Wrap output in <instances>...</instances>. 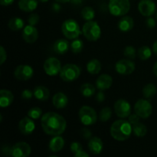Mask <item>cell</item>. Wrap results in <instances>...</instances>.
<instances>
[{
	"instance_id": "b9f144b4",
	"label": "cell",
	"mask_w": 157,
	"mask_h": 157,
	"mask_svg": "<svg viewBox=\"0 0 157 157\" xmlns=\"http://www.w3.org/2000/svg\"><path fill=\"white\" fill-rule=\"evenodd\" d=\"M140 118V117L138 116L136 113H133V114H130V116H129L128 121L132 124V126H133V125H134V124L139 123Z\"/></svg>"
},
{
	"instance_id": "f6af8a7d",
	"label": "cell",
	"mask_w": 157,
	"mask_h": 157,
	"mask_svg": "<svg viewBox=\"0 0 157 157\" xmlns=\"http://www.w3.org/2000/svg\"><path fill=\"white\" fill-rule=\"evenodd\" d=\"M2 152L6 156H12V147H9V146H5L2 148Z\"/></svg>"
},
{
	"instance_id": "e0dca14e",
	"label": "cell",
	"mask_w": 157,
	"mask_h": 157,
	"mask_svg": "<svg viewBox=\"0 0 157 157\" xmlns=\"http://www.w3.org/2000/svg\"><path fill=\"white\" fill-rule=\"evenodd\" d=\"M113 84V79L110 75L104 74V75H100L96 81L97 88L100 90H108L111 87Z\"/></svg>"
},
{
	"instance_id": "484cf974",
	"label": "cell",
	"mask_w": 157,
	"mask_h": 157,
	"mask_svg": "<svg viewBox=\"0 0 157 157\" xmlns=\"http://www.w3.org/2000/svg\"><path fill=\"white\" fill-rule=\"evenodd\" d=\"M101 70V64L98 59H92L87 63V71L90 75H98Z\"/></svg>"
},
{
	"instance_id": "9c48e42d",
	"label": "cell",
	"mask_w": 157,
	"mask_h": 157,
	"mask_svg": "<svg viewBox=\"0 0 157 157\" xmlns=\"http://www.w3.org/2000/svg\"><path fill=\"white\" fill-rule=\"evenodd\" d=\"M61 68L62 67L60 61L54 57L48 58L44 63V70L49 76H55L60 74Z\"/></svg>"
},
{
	"instance_id": "836d02e7",
	"label": "cell",
	"mask_w": 157,
	"mask_h": 157,
	"mask_svg": "<svg viewBox=\"0 0 157 157\" xmlns=\"http://www.w3.org/2000/svg\"><path fill=\"white\" fill-rule=\"evenodd\" d=\"M112 116L111 109L108 107H106L101 110L99 113L100 121L101 122H107Z\"/></svg>"
},
{
	"instance_id": "7dc6e473",
	"label": "cell",
	"mask_w": 157,
	"mask_h": 157,
	"mask_svg": "<svg viewBox=\"0 0 157 157\" xmlns=\"http://www.w3.org/2000/svg\"><path fill=\"white\" fill-rule=\"evenodd\" d=\"M14 0H0V4L3 6H10L13 3Z\"/></svg>"
},
{
	"instance_id": "7a4b0ae2",
	"label": "cell",
	"mask_w": 157,
	"mask_h": 157,
	"mask_svg": "<svg viewBox=\"0 0 157 157\" xmlns=\"http://www.w3.org/2000/svg\"><path fill=\"white\" fill-rule=\"evenodd\" d=\"M133 132V126L128 121L118 120L110 127V135L117 141H125L130 138Z\"/></svg>"
},
{
	"instance_id": "5b68a950",
	"label": "cell",
	"mask_w": 157,
	"mask_h": 157,
	"mask_svg": "<svg viewBox=\"0 0 157 157\" xmlns=\"http://www.w3.org/2000/svg\"><path fill=\"white\" fill-rule=\"evenodd\" d=\"M82 33L86 39L90 41H96L101 38V29L98 22L94 21H87L84 25Z\"/></svg>"
},
{
	"instance_id": "ab89813d",
	"label": "cell",
	"mask_w": 157,
	"mask_h": 157,
	"mask_svg": "<svg viewBox=\"0 0 157 157\" xmlns=\"http://www.w3.org/2000/svg\"><path fill=\"white\" fill-rule=\"evenodd\" d=\"M81 135L85 140H90L92 137L91 131L89 129L86 128V127H84L81 130Z\"/></svg>"
},
{
	"instance_id": "52a82bcc",
	"label": "cell",
	"mask_w": 157,
	"mask_h": 157,
	"mask_svg": "<svg viewBox=\"0 0 157 157\" xmlns=\"http://www.w3.org/2000/svg\"><path fill=\"white\" fill-rule=\"evenodd\" d=\"M79 119L84 126L94 124L98 121V114L94 109L89 106H83L79 110Z\"/></svg>"
},
{
	"instance_id": "4316f807",
	"label": "cell",
	"mask_w": 157,
	"mask_h": 157,
	"mask_svg": "<svg viewBox=\"0 0 157 157\" xmlns=\"http://www.w3.org/2000/svg\"><path fill=\"white\" fill-rule=\"evenodd\" d=\"M25 22L21 18L14 17L12 18L9 21V27L12 31H19L24 29Z\"/></svg>"
},
{
	"instance_id": "8992f818",
	"label": "cell",
	"mask_w": 157,
	"mask_h": 157,
	"mask_svg": "<svg viewBox=\"0 0 157 157\" xmlns=\"http://www.w3.org/2000/svg\"><path fill=\"white\" fill-rule=\"evenodd\" d=\"M81 69L75 64H67L63 66L60 71V77L66 82H71L79 78Z\"/></svg>"
},
{
	"instance_id": "d6986e66",
	"label": "cell",
	"mask_w": 157,
	"mask_h": 157,
	"mask_svg": "<svg viewBox=\"0 0 157 157\" xmlns=\"http://www.w3.org/2000/svg\"><path fill=\"white\" fill-rule=\"evenodd\" d=\"M14 95L10 90L2 89L0 90V106L1 107H8L12 104Z\"/></svg>"
},
{
	"instance_id": "603a6c76",
	"label": "cell",
	"mask_w": 157,
	"mask_h": 157,
	"mask_svg": "<svg viewBox=\"0 0 157 157\" xmlns=\"http://www.w3.org/2000/svg\"><path fill=\"white\" fill-rule=\"evenodd\" d=\"M64 146V140L61 136H55L49 142V149L53 153H58L63 149Z\"/></svg>"
},
{
	"instance_id": "f1b7e54d",
	"label": "cell",
	"mask_w": 157,
	"mask_h": 157,
	"mask_svg": "<svg viewBox=\"0 0 157 157\" xmlns=\"http://www.w3.org/2000/svg\"><path fill=\"white\" fill-rule=\"evenodd\" d=\"M157 91L156 87L153 84H148L143 89V94L147 99H151L156 95Z\"/></svg>"
},
{
	"instance_id": "4dcf8cb0",
	"label": "cell",
	"mask_w": 157,
	"mask_h": 157,
	"mask_svg": "<svg viewBox=\"0 0 157 157\" xmlns=\"http://www.w3.org/2000/svg\"><path fill=\"white\" fill-rule=\"evenodd\" d=\"M151 55L152 51L148 46H143V47L140 48L138 50V56H139L140 59L142 61L148 60L151 57Z\"/></svg>"
},
{
	"instance_id": "c3c4849f",
	"label": "cell",
	"mask_w": 157,
	"mask_h": 157,
	"mask_svg": "<svg viewBox=\"0 0 157 157\" xmlns=\"http://www.w3.org/2000/svg\"><path fill=\"white\" fill-rule=\"evenodd\" d=\"M75 156L76 157H88L89 154L87 153L86 152H84V150H81V151L78 152L76 154H75Z\"/></svg>"
},
{
	"instance_id": "11a10c76",
	"label": "cell",
	"mask_w": 157,
	"mask_h": 157,
	"mask_svg": "<svg viewBox=\"0 0 157 157\" xmlns=\"http://www.w3.org/2000/svg\"><path fill=\"white\" fill-rule=\"evenodd\" d=\"M156 18H157V12H156Z\"/></svg>"
},
{
	"instance_id": "5bb4252c",
	"label": "cell",
	"mask_w": 157,
	"mask_h": 157,
	"mask_svg": "<svg viewBox=\"0 0 157 157\" xmlns=\"http://www.w3.org/2000/svg\"><path fill=\"white\" fill-rule=\"evenodd\" d=\"M156 4L152 0H141L138 4L140 13L146 17H150L156 12Z\"/></svg>"
},
{
	"instance_id": "2e32d148",
	"label": "cell",
	"mask_w": 157,
	"mask_h": 157,
	"mask_svg": "<svg viewBox=\"0 0 157 157\" xmlns=\"http://www.w3.org/2000/svg\"><path fill=\"white\" fill-rule=\"evenodd\" d=\"M22 38L27 43H34L37 41L38 38V31L35 26L26 25L23 29L22 31Z\"/></svg>"
},
{
	"instance_id": "277c9868",
	"label": "cell",
	"mask_w": 157,
	"mask_h": 157,
	"mask_svg": "<svg viewBox=\"0 0 157 157\" xmlns=\"http://www.w3.org/2000/svg\"><path fill=\"white\" fill-rule=\"evenodd\" d=\"M61 31L64 37L70 40L76 39L81 34L80 25L74 19L65 20L61 26Z\"/></svg>"
},
{
	"instance_id": "e575fe53",
	"label": "cell",
	"mask_w": 157,
	"mask_h": 157,
	"mask_svg": "<svg viewBox=\"0 0 157 157\" xmlns=\"http://www.w3.org/2000/svg\"><path fill=\"white\" fill-rule=\"evenodd\" d=\"M42 115V110L38 107H34L31 108L28 112V116L33 120H37L40 118Z\"/></svg>"
},
{
	"instance_id": "ffe728a7",
	"label": "cell",
	"mask_w": 157,
	"mask_h": 157,
	"mask_svg": "<svg viewBox=\"0 0 157 157\" xmlns=\"http://www.w3.org/2000/svg\"><path fill=\"white\" fill-rule=\"evenodd\" d=\"M52 103L57 109H63L66 107L68 104V98L64 93L58 92L54 95L52 98Z\"/></svg>"
},
{
	"instance_id": "83f0119b",
	"label": "cell",
	"mask_w": 157,
	"mask_h": 157,
	"mask_svg": "<svg viewBox=\"0 0 157 157\" xmlns=\"http://www.w3.org/2000/svg\"><path fill=\"white\" fill-rule=\"evenodd\" d=\"M95 87L93 84H90V83H86L84 84L80 88L81 94L85 98H90L93 96L95 93Z\"/></svg>"
},
{
	"instance_id": "9a60e30c",
	"label": "cell",
	"mask_w": 157,
	"mask_h": 157,
	"mask_svg": "<svg viewBox=\"0 0 157 157\" xmlns=\"http://www.w3.org/2000/svg\"><path fill=\"white\" fill-rule=\"evenodd\" d=\"M18 129L22 134H32L35 129V124L33 119L29 117V116L22 118L18 124Z\"/></svg>"
},
{
	"instance_id": "4fadbf2b",
	"label": "cell",
	"mask_w": 157,
	"mask_h": 157,
	"mask_svg": "<svg viewBox=\"0 0 157 157\" xmlns=\"http://www.w3.org/2000/svg\"><path fill=\"white\" fill-rule=\"evenodd\" d=\"M31 152L30 145L25 142L16 143L12 147V156L14 157H28Z\"/></svg>"
},
{
	"instance_id": "60d3db41",
	"label": "cell",
	"mask_w": 157,
	"mask_h": 157,
	"mask_svg": "<svg viewBox=\"0 0 157 157\" xmlns=\"http://www.w3.org/2000/svg\"><path fill=\"white\" fill-rule=\"evenodd\" d=\"M7 59V54H6V51L5 50L4 47L1 46L0 47V64H3L5 61Z\"/></svg>"
},
{
	"instance_id": "bcb514c9",
	"label": "cell",
	"mask_w": 157,
	"mask_h": 157,
	"mask_svg": "<svg viewBox=\"0 0 157 157\" xmlns=\"http://www.w3.org/2000/svg\"><path fill=\"white\" fill-rule=\"evenodd\" d=\"M61 9V6H60V4H58V3H54L52 6V9L53 10V12H59Z\"/></svg>"
},
{
	"instance_id": "f546056e",
	"label": "cell",
	"mask_w": 157,
	"mask_h": 157,
	"mask_svg": "<svg viewBox=\"0 0 157 157\" xmlns=\"http://www.w3.org/2000/svg\"><path fill=\"white\" fill-rule=\"evenodd\" d=\"M133 132L138 137H143L147 135V128L144 124L139 122L133 125Z\"/></svg>"
},
{
	"instance_id": "cb8c5ba5",
	"label": "cell",
	"mask_w": 157,
	"mask_h": 157,
	"mask_svg": "<svg viewBox=\"0 0 157 157\" xmlns=\"http://www.w3.org/2000/svg\"><path fill=\"white\" fill-rule=\"evenodd\" d=\"M18 7L21 11H24V12H32L38 7V1L37 0H19Z\"/></svg>"
},
{
	"instance_id": "7bdbcfd3",
	"label": "cell",
	"mask_w": 157,
	"mask_h": 157,
	"mask_svg": "<svg viewBox=\"0 0 157 157\" xmlns=\"http://www.w3.org/2000/svg\"><path fill=\"white\" fill-rule=\"evenodd\" d=\"M146 24L148 26L150 29H153L156 26V21L152 17H149L147 20H146Z\"/></svg>"
},
{
	"instance_id": "7402d4cb",
	"label": "cell",
	"mask_w": 157,
	"mask_h": 157,
	"mask_svg": "<svg viewBox=\"0 0 157 157\" xmlns=\"http://www.w3.org/2000/svg\"><path fill=\"white\" fill-rule=\"evenodd\" d=\"M34 97L40 101H47L50 97V91L44 86H37L34 89Z\"/></svg>"
},
{
	"instance_id": "1f68e13d",
	"label": "cell",
	"mask_w": 157,
	"mask_h": 157,
	"mask_svg": "<svg viewBox=\"0 0 157 157\" xmlns=\"http://www.w3.org/2000/svg\"><path fill=\"white\" fill-rule=\"evenodd\" d=\"M81 15L85 21H92V19L95 17V12L93 8L86 6L81 11Z\"/></svg>"
},
{
	"instance_id": "3957f363",
	"label": "cell",
	"mask_w": 157,
	"mask_h": 157,
	"mask_svg": "<svg viewBox=\"0 0 157 157\" xmlns=\"http://www.w3.org/2000/svg\"><path fill=\"white\" fill-rule=\"evenodd\" d=\"M109 12L113 16H123L128 13L130 9L129 0H110L108 4Z\"/></svg>"
},
{
	"instance_id": "681fc988",
	"label": "cell",
	"mask_w": 157,
	"mask_h": 157,
	"mask_svg": "<svg viewBox=\"0 0 157 157\" xmlns=\"http://www.w3.org/2000/svg\"><path fill=\"white\" fill-rule=\"evenodd\" d=\"M153 51L155 54L157 55V40L153 43Z\"/></svg>"
},
{
	"instance_id": "f5cc1de1",
	"label": "cell",
	"mask_w": 157,
	"mask_h": 157,
	"mask_svg": "<svg viewBox=\"0 0 157 157\" xmlns=\"http://www.w3.org/2000/svg\"><path fill=\"white\" fill-rule=\"evenodd\" d=\"M56 2H61V3H66V2H70L71 0H55Z\"/></svg>"
},
{
	"instance_id": "816d5d0a",
	"label": "cell",
	"mask_w": 157,
	"mask_h": 157,
	"mask_svg": "<svg viewBox=\"0 0 157 157\" xmlns=\"http://www.w3.org/2000/svg\"><path fill=\"white\" fill-rule=\"evenodd\" d=\"M153 73H154L155 75H156V76L157 77V61L156 63H155L154 66H153Z\"/></svg>"
},
{
	"instance_id": "db71d44e",
	"label": "cell",
	"mask_w": 157,
	"mask_h": 157,
	"mask_svg": "<svg viewBox=\"0 0 157 157\" xmlns=\"http://www.w3.org/2000/svg\"><path fill=\"white\" fill-rule=\"evenodd\" d=\"M40 2H47L48 1V0H39Z\"/></svg>"
},
{
	"instance_id": "d590c367",
	"label": "cell",
	"mask_w": 157,
	"mask_h": 157,
	"mask_svg": "<svg viewBox=\"0 0 157 157\" xmlns=\"http://www.w3.org/2000/svg\"><path fill=\"white\" fill-rule=\"evenodd\" d=\"M124 54L127 58H130V59H134L136 58V49L131 45L127 46L124 48Z\"/></svg>"
},
{
	"instance_id": "f35d334b",
	"label": "cell",
	"mask_w": 157,
	"mask_h": 157,
	"mask_svg": "<svg viewBox=\"0 0 157 157\" xmlns=\"http://www.w3.org/2000/svg\"><path fill=\"white\" fill-rule=\"evenodd\" d=\"M21 98L24 100H29L32 99V97L34 96V93H32V91L29 89H25L22 92H21Z\"/></svg>"
},
{
	"instance_id": "ac0fdd59",
	"label": "cell",
	"mask_w": 157,
	"mask_h": 157,
	"mask_svg": "<svg viewBox=\"0 0 157 157\" xmlns=\"http://www.w3.org/2000/svg\"><path fill=\"white\" fill-rule=\"evenodd\" d=\"M88 148L90 153L94 155H98L103 151L104 149V144L101 138L98 136H94L91 137L88 143Z\"/></svg>"
},
{
	"instance_id": "ba28073f",
	"label": "cell",
	"mask_w": 157,
	"mask_h": 157,
	"mask_svg": "<svg viewBox=\"0 0 157 157\" xmlns=\"http://www.w3.org/2000/svg\"><path fill=\"white\" fill-rule=\"evenodd\" d=\"M134 111L140 118L147 119L153 113V107L147 100L140 99L135 104Z\"/></svg>"
},
{
	"instance_id": "7c38bea8",
	"label": "cell",
	"mask_w": 157,
	"mask_h": 157,
	"mask_svg": "<svg viewBox=\"0 0 157 157\" xmlns=\"http://www.w3.org/2000/svg\"><path fill=\"white\" fill-rule=\"evenodd\" d=\"M33 75V68L28 64L18 65L14 71V75H15V78L19 81H28L32 78Z\"/></svg>"
},
{
	"instance_id": "6da1fadb",
	"label": "cell",
	"mask_w": 157,
	"mask_h": 157,
	"mask_svg": "<svg viewBox=\"0 0 157 157\" xmlns=\"http://www.w3.org/2000/svg\"><path fill=\"white\" fill-rule=\"evenodd\" d=\"M41 124L46 134L54 136L62 134L67 127L65 119L55 112H48L43 114Z\"/></svg>"
},
{
	"instance_id": "8d00e7d4",
	"label": "cell",
	"mask_w": 157,
	"mask_h": 157,
	"mask_svg": "<svg viewBox=\"0 0 157 157\" xmlns=\"http://www.w3.org/2000/svg\"><path fill=\"white\" fill-rule=\"evenodd\" d=\"M28 21H29V24L31 25H36L38 21H39V15L36 13L31 14V15H29Z\"/></svg>"
},
{
	"instance_id": "d4e9b609",
	"label": "cell",
	"mask_w": 157,
	"mask_h": 157,
	"mask_svg": "<svg viewBox=\"0 0 157 157\" xmlns=\"http://www.w3.org/2000/svg\"><path fill=\"white\" fill-rule=\"evenodd\" d=\"M54 51L58 55H64L68 51L69 42L66 39H58L53 45Z\"/></svg>"
},
{
	"instance_id": "44dd1931",
	"label": "cell",
	"mask_w": 157,
	"mask_h": 157,
	"mask_svg": "<svg viewBox=\"0 0 157 157\" xmlns=\"http://www.w3.org/2000/svg\"><path fill=\"white\" fill-rule=\"evenodd\" d=\"M118 29L123 32H127L132 30L134 25L133 19L130 16H124L118 21Z\"/></svg>"
},
{
	"instance_id": "ee69618b",
	"label": "cell",
	"mask_w": 157,
	"mask_h": 157,
	"mask_svg": "<svg viewBox=\"0 0 157 157\" xmlns=\"http://www.w3.org/2000/svg\"><path fill=\"white\" fill-rule=\"evenodd\" d=\"M105 100V94L103 90H100L96 95V101L99 103H102Z\"/></svg>"
},
{
	"instance_id": "30bf717a",
	"label": "cell",
	"mask_w": 157,
	"mask_h": 157,
	"mask_svg": "<svg viewBox=\"0 0 157 157\" xmlns=\"http://www.w3.org/2000/svg\"><path fill=\"white\" fill-rule=\"evenodd\" d=\"M114 111L117 116L124 119L129 117V116L131 114V106L126 100L120 99L115 102Z\"/></svg>"
},
{
	"instance_id": "8fae6325",
	"label": "cell",
	"mask_w": 157,
	"mask_h": 157,
	"mask_svg": "<svg viewBox=\"0 0 157 157\" xmlns=\"http://www.w3.org/2000/svg\"><path fill=\"white\" fill-rule=\"evenodd\" d=\"M135 64L128 59H121L115 64V69L117 73L122 75H128L135 71Z\"/></svg>"
},
{
	"instance_id": "f907efd6",
	"label": "cell",
	"mask_w": 157,
	"mask_h": 157,
	"mask_svg": "<svg viewBox=\"0 0 157 157\" xmlns=\"http://www.w3.org/2000/svg\"><path fill=\"white\" fill-rule=\"evenodd\" d=\"M83 0H71V2L74 5H79L82 2Z\"/></svg>"
},
{
	"instance_id": "d6a6232c",
	"label": "cell",
	"mask_w": 157,
	"mask_h": 157,
	"mask_svg": "<svg viewBox=\"0 0 157 157\" xmlns=\"http://www.w3.org/2000/svg\"><path fill=\"white\" fill-rule=\"evenodd\" d=\"M84 48V43L81 40L75 39L71 44V49L74 54H79Z\"/></svg>"
},
{
	"instance_id": "74e56055",
	"label": "cell",
	"mask_w": 157,
	"mask_h": 157,
	"mask_svg": "<svg viewBox=\"0 0 157 157\" xmlns=\"http://www.w3.org/2000/svg\"><path fill=\"white\" fill-rule=\"evenodd\" d=\"M70 149H71V151L74 153V155L76 154V153H78V152L83 150L82 146H81V144L78 142L72 143V144H71Z\"/></svg>"
}]
</instances>
